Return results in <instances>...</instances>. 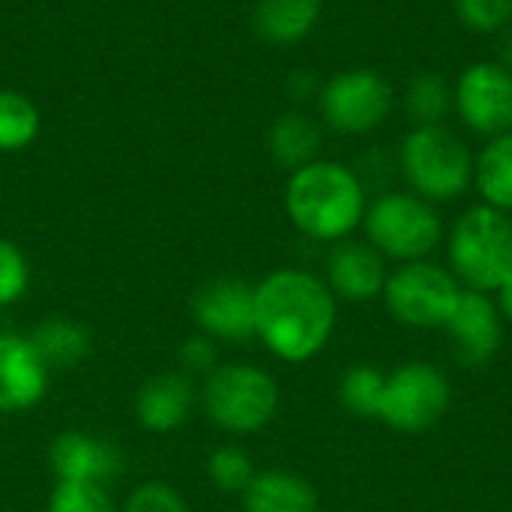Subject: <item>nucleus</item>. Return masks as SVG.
I'll return each mask as SVG.
<instances>
[{
	"label": "nucleus",
	"mask_w": 512,
	"mask_h": 512,
	"mask_svg": "<svg viewBox=\"0 0 512 512\" xmlns=\"http://www.w3.org/2000/svg\"><path fill=\"white\" fill-rule=\"evenodd\" d=\"M501 63L507 66L512 72V33L507 36V42H504V51H501Z\"/></svg>",
	"instance_id": "nucleus-33"
},
{
	"label": "nucleus",
	"mask_w": 512,
	"mask_h": 512,
	"mask_svg": "<svg viewBox=\"0 0 512 512\" xmlns=\"http://www.w3.org/2000/svg\"><path fill=\"white\" fill-rule=\"evenodd\" d=\"M204 411L210 423L231 435L261 432L279 411V387L276 381L249 363L216 366L201 390Z\"/></svg>",
	"instance_id": "nucleus-6"
},
{
	"label": "nucleus",
	"mask_w": 512,
	"mask_h": 512,
	"mask_svg": "<svg viewBox=\"0 0 512 512\" xmlns=\"http://www.w3.org/2000/svg\"><path fill=\"white\" fill-rule=\"evenodd\" d=\"M51 369L36 354L33 342L18 333H0V414L36 408L48 393Z\"/></svg>",
	"instance_id": "nucleus-12"
},
{
	"label": "nucleus",
	"mask_w": 512,
	"mask_h": 512,
	"mask_svg": "<svg viewBox=\"0 0 512 512\" xmlns=\"http://www.w3.org/2000/svg\"><path fill=\"white\" fill-rule=\"evenodd\" d=\"M45 512H117V507L99 483H57Z\"/></svg>",
	"instance_id": "nucleus-26"
},
{
	"label": "nucleus",
	"mask_w": 512,
	"mask_h": 512,
	"mask_svg": "<svg viewBox=\"0 0 512 512\" xmlns=\"http://www.w3.org/2000/svg\"><path fill=\"white\" fill-rule=\"evenodd\" d=\"M207 477L210 483L225 495H243L249 483L255 480V465L246 450L240 447H219L207 459Z\"/></svg>",
	"instance_id": "nucleus-25"
},
{
	"label": "nucleus",
	"mask_w": 512,
	"mask_h": 512,
	"mask_svg": "<svg viewBox=\"0 0 512 512\" xmlns=\"http://www.w3.org/2000/svg\"><path fill=\"white\" fill-rule=\"evenodd\" d=\"M195 408V387L183 372H162L147 378L135 393V417L150 432L180 429Z\"/></svg>",
	"instance_id": "nucleus-16"
},
{
	"label": "nucleus",
	"mask_w": 512,
	"mask_h": 512,
	"mask_svg": "<svg viewBox=\"0 0 512 512\" xmlns=\"http://www.w3.org/2000/svg\"><path fill=\"white\" fill-rule=\"evenodd\" d=\"M450 381L432 363H405L384 381L378 420L396 432H426L450 408Z\"/></svg>",
	"instance_id": "nucleus-9"
},
{
	"label": "nucleus",
	"mask_w": 512,
	"mask_h": 512,
	"mask_svg": "<svg viewBox=\"0 0 512 512\" xmlns=\"http://www.w3.org/2000/svg\"><path fill=\"white\" fill-rule=\"evenodd\" d=\"M399 168L411 192L429 204L456 201L474 183V153L444 123L414 126L399 147Z\"/></svg>",
	"instance_id": "nucleus-4"
},
{
	"label": "nucleus",
	"mask_w": 512,
	"mask_h": 512,
	"mask_svg": "<svg viewBox=\"0 0 512 512\" xmlns=\"http://www.w3.org/2000/svg\"><path fill=\"white\" fill-rule=\"evenodd\" d=\"M243 507L246 512H318V492L297 474L264 471L243 492Z\"/></svg>",
	"instance_id": "nucleus-18"
},
{
	"label": "nucleus",
	"mask_w": 512,
	"mask_h": 512,
	"mask_svg": "<svg viewBox=\"0 0 512 512\" xmlns=\"http://www.w3.org/2000/svg\"><path fill=\"white\" fill-rule=\"evenodd\" d=\"M450 273L468 291L492 294L512 276V219L489 204L468 207L447 237Z\"/></svg>",
	"instance_id": "nucleus-3"
},
{
	"label": "nucleus",
	"mask_w": 512,
	"mask_h": 512,
	"mask_svg": "<svg viewBox=\"0 0 512 512\" xmlns=\"http://www.w3.org/2000/svg\"><path fill=\"white\" fill-rule=\"evenodd\" d=\"M39 108L18 90H0V153L27 150L39 135Z\"/></svg>",
	"instance_id": "nucleus-23"
},
{
	"label": "nucleus",
	"mask_w": 512,
	"mask_h": 512,
	"mask_svg": "<svg viewBox=\"0 0 512 512\" xmlns=\"http://www.w3.org/2000/svg\"><path fill=\"white\" fill-rule=\"evenodd\" d=\"M336 327V297L309 270H276L255 285V336L285 363L324 351Z\"/></svg>",
	"instance_id": "nucleus-1"
},
{
	"label": "nucleus",
	"mask_w": 512,
	"mask_h": 512,
	"mask_svg": "<svg viewBox=\"0 0 512 512\" xmlns=\"http://www.w3.org/2000/svg\"><path fill=\"white\" fill-rule=\"evenodd\" d=\"M498 312H501V318L512 321V276L498 288Z\"/></svg>",
	"instance_id": "nucleus-32"
},
{
	"label": "nucleus",
	"mask_w": 512,
	"mask_h": 512,
	"mask_svg": "<svg viewBox=\"0 0 512 512\" xmlns=\"http://www.w3.org/2000/svg\"><path fill=\"white\" fill-rule=\"evenodd\" d=\"M396 93L375 69H345L327 78L318 90L324 123L342 135H366L387 123Z\"/></svg>",
	"instance_id": "nucleus-8"
},
{
	"label": "nucleus",
	"mask_w": 512,
	"mask_h": 512,
	"mask_svg": "<svg viewBox=\"0 0 512 512\" xmlns=\"http://www.w3.org/2000/svg\"><path fill=\"white\" fill-rule=\"evenodd\" d=\"M444 330L450 333L459 360L468 366H486L504 342V321L498 303H492L489 294L468 288H462V297Z\"/></svg>",
	"instance_id": "nucleus-13"
},
{
	"label": "nucleus",
	"mask_w": 512,
	"mask_h": 512,
	"mask_svg": "<svg viewBox=\"0 0 512 512\" xmlns=\"http://www.w3.org/2000/svg\"><path fill=\"white\" fill-rule=\"evenodd\" d=\"M387 375L378 372L375 366H351L342 381H339V402L348 414L360 420H378L381 408V393H384Z\"/></svg>",
	"instance_id": "nucleus-24"
},
{
	"label": "nucleus",
	"mask_w": 512,
	"mask_h": 512,
	"mask_svg": "<svg viewBox=\"0 0 512 512\" xmlns=\"http://www.w3.org/2000/svg\"><path fill=\"white\" fill-rule=\"evenodd\" d=\"M267 147H270V156L282 168L297 171V168L318 159V153H321V126L312 117L300 114V111L279 114L273 120V126H270Z\"/></svg>",
	"instance_id": "nucleus-19"
},
{
	"label": "nucleus",
	"mask_w": 512,
	"mask_h": 512,
	"mask_svg": "<svg viewBox=\"0 0 512 512\" xmlns=\"http://www.w3.org/2000/svg\"><path fill=\"white\" fill-rule=\"evenodd\" d=\"M384 303L390 315L417 330H438L450 321L459 297L462 282L435 261H408L387 273L384 285Z\"/></svg>",
	"instance_id": "nucleus-7"
},
{
	"label": "nucleus",
	"mask_w": 512,
	"mask_h": 512,
	"mask_svg": "<svg viewBox=\"0 0 512 512\" xmlns=\"http://www.w3.org/2000/svg\"><path fill=\"white\" fill-rule=\"evenodd\" d=\"M453 12L474 33H501L512 24V0H453Z\"/></svg>",
	"instance_id": "nucleus-27"
},
{
	"label": "nucleus",
	"mask_w": 512,
	"mask_h": 512,
	"mask_svg": "<svg viewBox=\"0 0 512 512\" xmlns=\"http://www.w3.org/2000/svg\"><path fill=\"white\" fill-rule=\"evenodd\" d=\"M324 0H258L252 27L267 45L285 48L303 42L321 21Z\"/></svg>",
	"instance_id": "nucleus-17"
},
{
	"label": "nucleus",
	"mask_w": 512,
	"mask_h": 512,
	"mask_svg": "<svg viewBox=\"0 0 512 512\" xmlns=\"http://www.w3.org/2000/svg\"><path fill=\"white\" fill-rule=\"evenodd\" d=\"M57 483H111L123 471V456L108 441L87 432H60L48 450Z\"/></svg>",
	"instance_id": "nucleus-15"
},
{
	"label": "nucleus",
	"mask_w": 512,
	"mask_h": 512,
	"mask_svg": "<svg viewBox=\"0 0 512 512\" xmlns=\"http://www.w3.org/2000/svg\"><path fill=\"white\" fill-rule=\"evenodd\" d=\"M384 255L366 240H339L327 255V288L348 303H369L384 294Z\"/></svg>",
	"instance_id": "nucleus-14"
},
{
	"label": "nucleus",
	"mask_w": 512,
	"mask_h": 512,
	"mask_svg": "<svg viewBox=\"0 0 512 512\" xmlns=\"http://www.w3.org/2000/svg\"><path fill=\"white\" fill-rule=\"evenodd\" d=\"M192 315L213 342L255 339V285L243 279H213L192 297Z\"/></svg>",
	"instance_id": "nucleus-11"
},
{
	"label": "nucleus",
	"mask_w": 512,
	"mask_h": 512,
	"mask_svg": "<svg viewBox=\"0 0 512 512\" xmlns=\"http://www.w3.org/2000/svg\"><path fill=\"white\" fill-rule=\"evenodd\" d=\"M366 186L342 162L315 159L291 171L285 186V210L294 228L318 243L348 240L366 216Z\"/></svg>",
	"instance_id": "nucleus-2"
},
{
	"label": "nucleus",
	"mask_w": 512,
	"mask_h": 512,
	"mask_svg": "<svg viewBox=\"0 0 512 512\" xmlns=\"http://www.w3.org/2000/svg\"><path fill=\"white\" fill-rule=\"evenodd\" d=\"M180 366L189 375H210L216 369V345L210 336H192L180 345Z\"/></svg>",
	"instance_id": "nucleus-30"
},
{
	"label": "nucleus",
	"mask_w": 512,
	"mask_h": 512,
	"mask_svg": "<svg viewBox=\"0 0 512 512\" xmlns=\"http://www.w3.org/2000/svg\"><path fill=\"white\" fill-rule=\"evenodd\" d=\"M453 111L483 138L512 129V72L504 63L477 60L465 66L453 84Z\"/></svg>",
	"instance_id": "nucleus-10"
},
{
	"label": "nucleus",
	"mask_w": 512,
	"mask_h": 512,
	"mask_svg": "<svg viewBox=\"0 0 512 512\" xmlns=\"http://www.w3.org/2000/svg\"><path fill=\"white\" fill-rule=\"evenodd\" d=\"M27 339L33 342L36 354L51 372L75 369L90 351L87 330L72 318H45Z\"/></svg>",
	"instance_id": "nucleus-21"
},
{
	"label": "nucleus",
	"mask_w": 512,
	"mask_h": 512,
	"mask_svg": "<svg viewBox=\"0 0 512 512\" xmlns=\"http://www.w3.org/2000/svg\"><path fill=\"white\" fill-rule=\"evenodd\" d=\"M288 87H291V96H297V99H306L309 93H318L321 90L312 75H303V81H300V75H294Z\"/></svg>",
	"instance_id": "nucleus-31"
},
{
	"label": "nucleus",
	"mask_w": 512,
	"mask_h": 512,
	"mask_svg": "<svg viewBox=\"0 0 512 512\" xmlns=\"http://www.w3.org/2000/svg\"><path fill=\"white\" fill-rule=\"evenodd\" d=\"M27 285H30V264L24 252L12 240L0 237V309L18 303Z\"/></svg>",
	"instance_id": "nucleus-28"
},
{
	"label": "nucleus",
	"mask_w": 512,
	"mask_h": 512,
	"mask_svg": "<svg viewBox=\"0 0 512 512\" xmlns=\"http://www.w3.org/2000/svg\"><path fill=\"white\" fill-rule=\"evenodd\" d=\"M366 243L399 264L426 261L444 240V222L435 204L414 192H387L366 207Z\"/></svg>",
	"instance_id": "nucleus-5"
},
{
	"label": "nucleus",
	"mask_w": 512,
	"mask_h": 512,
	"mask_svg": "<svg viewBox=\"0 0 512 512\" xmlns=\"http://www.w3.org/2000/svg\"><path fill=\"white\" fill-rule=\"evenodd\" d=\"M402 102L414 126H438L453 108V87L438 72H417L408 81Z\"/></svg>",
	"instance_id": "nucleus-22"
},
{
	"label": "nucleus",
	"mask_w": 512,
	"mask_h": 512,
	"mask_svg": "<svg viewBox=\"0 0 512 512\" xmlns=\"http://www.w3.org/2000/svg\"><path fill=\"white\" fill-rule=\"evenodd\" d=\"M474 186L483 204L512 213V129L489 138L474 156Z\"/></svg>",
	"instance_id": "nucleus-20"
},
{
	"label": "nucleus",
	"mask_w": 512,
	"mask_h": 512,
	"mask_svg": "<svg viewBox=\"0 0 512 512\" xmlns=\"http://www.w3.org/2000/svg\"><path fill=\"white\" fill-rule=\"evenodd\" d=\"M123 512H189L180 492L168 483H144L129 498Z\"/></svg>",
	"instance_id": "nucleus-29"
}]
</instances>
